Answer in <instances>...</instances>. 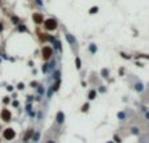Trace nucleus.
<instances>
[{
  "label": "nucleus",
  "mask_w": 149,
  "mask_h": 143,
  "mask_svg": "<svg viewBox=\"0 0 149 143\" xmlns=\"http://www.w3.org/2000/svg\"><path fill=\"white\" fill-rule=\"evenodd\" d=\"M45 28H46L48 30H54L57 28V21L54 18H49V20L45 21Z\"/></svg>",
  "instance_id": "obj_1"
},
{
  "label": "nucleus",
  "mask_w": 149,
  "mask_h": 143,
  "mask_svg": "<svg viewBox=\"0 0 149 143\" xmlns=\"http://www.w3.org/2000/svg\"><path fill=\"white\" fill-rule=\"evenodd\" d=\"M3 135H4L5 139H8V141H11V139L15 138V130L11 129V127H8V129L4 130V133H3Z\"/></svg>",
  "instance_id": "obj_2"
},
{
  "label": "nucleus",
  "mask_w": 149,
  "mask_h": 143,
  "mask_svg": "<svg viewBox=\"0 0 149 143\" xmlns=\"http://www.w3.org/2000/svg\"><path fill=\"white\" fill-rule=\"evenodd\" d=\"M53 54V50H52V47H49V46H44L42 49V56H44V59H49L52 56Z\"/></svg>",
  "instance_id": "obj_3"
},
{
  "label": "nucleus",
  "mask_w": 149,
  "mask_h": 143,
  "mask_svg": "<svg viewBox=\"0 0 149 143\" xmlns=\"http://www.w3.org/2000/svg\"><path fill=\"white\" fill-rule=\"evenodd\" d=\"M1 118L4 119V121H9V119H11V113H9V110L3 109V110H1Z\"/></svg>",
  "instance_id": "obj_4"
},
{
  "label": "nucleus",
  "mask_w": 149,
  "mask_h": 143,
  "mask_svg": "<svg viewBox=\"0 0 149 143\" xmlns=\"http://www.w3.org/2000/svg\"><path fill=\"white\" fill-rule=\"evenodd\" d=\"M33 20L37 22V24H41V22L44 21V17H42V14L41 13H34L33 14Z\"/></svg>",
  "instance_id": "obj_5"
},
{
  "label": "nucleus",
  "mask_w": 149,
  "mask_h": 143,
  "mask_svg": "<svg viewBox=\"0 0 149 143\" xmlns=\"http://www.w3.org/2000/svg\"><path fill=\"white\" fill-rule=\"evenodd\" d=\"M66 38H67V41L73 45V46H74V45H77V41H75V38L71 34H66Z\"/></svg>",
  "instance_id": "obj_6"
},
{
  "label": "nucleus",
  "mask_w": 149,
  "mask_h": 143,
  "mask_svg": "<svg viewBox=\"0 0 149 143\" xmlns=\"http://www.w3.org/2000/svg\"><path fill=\"white\" fill-rule=\"evenodd\" d=\"M57 122H58V123H62L63 122V113L62 112H59L58 114H57Z\"/></svg>",
  "instance_id": "obj_7"
},
{
  "label": "nucleus",
  "mask_w": 149,
  "mask_h": 143,
  "mask_svg": "<svg viewBox=\"0 0 149 143\" xmlns=\"http://www.w3.org/2000/svg\"><path fill=\"white\" fill-rule=\"evenodd\" d=\"M143 89H144V85L141 84V83H137V84H136V91L141 92V91H143Z\"/></svg>",
  "instance_id": "obj_8"
},
{
  "label": "nucleus",
  "mask_w": 149,
  "mask_h": 143,
  "mask_svg": "<svg viewBox=\"0 0 149 143\" xmlns=\"http://www.w3.org/2000/svg\"><path fill=\"white\" fill-rule=\"evenodd\" d=\"M30 135H33V130H29L28 133L25 134V138H24V139H25V141H28V139L30 138Z\"/></svg>",
  "instance_id": "obj_9"
},
{
  "label": "nucleus",
  "mask_w": 149,
  "mask_h": 143,
  "mask_svg": "<svg viewBox=\"0 0 149 143\" xmlns=\"http://www.w3.org/2000/svg\"><path fill=\"white\" fill-rule=\"evenodd\" d=\"M95 96H96V92H95V91H91V92L89 93V97H90L91 100H93V99H95Z\"/></svg>",
  "instance_id": "obj_10"
},
{
  "label": "nucleus",
  "mask_w": 149,
  "mask_h": 143,
  "mask_svg": "<svg viewBox=\"0 0 149 143\" xmlns=\"http://www.w3.org/2000/svg\"><path fill=\"white\" fill-rule=\"evenodd\" d=\"M95 12H98V8H96V7H94V8L90 9V13H95Z\"/></svg>",
  "instance_id": "obj_11"
},
{
  "label": "nucleus",
  "mask_w": 149,
  "mask_h": 143,
  "mask_svg": "<svg viewBox=\"0 0 149 143\" xmlns=\"http://www.w3.org/2000/svg\"><path fill=\"white\" fill-rule=\"evenodd\" d=\"M58 85H59V83H56V84L53 85V89H54V91H57V89H58Z\"/></svg>",
  "instance_id": "obj_12"
},
{
  "label": "nucleus",
  "mask_w": 149,
  "mask_h": 143,
  "mask_svg": "<svg viewBox=\"0 0 149 143\" xmlns=\"http://www.w3.org/2000/svg\"><path fill=\"white\" fill-rule=\"evenodd\" d=\"M77 67L81 68V61H79V58H77Z\"/></svg>",
  "instance_id": "obj_13"
},
{
  "label": "nucleus",
  "mask_w": 149,
  "mask_h": 143,
  "mask_svg": "<svg viewBox=\"0 0 149 143\" xmlns=\"http://www.w3.org/2000/svg\"><path fill=\"white\" fill-rule=\"evenodd\" d=\"M102 74H103V78H107L106 75H108V72H107L106 70H103V71H102Z\"/></svg>",
  "instance_id": "obj_14"
},
{
  "label": "nucleus",
  "mask_w": 149,
  "mask_h": 143,
  "mask_svg": "<svg viewBox=\"0 0 149 143\" xmlns=\"http://www.w3.org/2000/svg\"><path fill=\"white\" fill-rule=\"evenodd\" d=\"M91 51H93V52H95V46H94V45L91 46Z\"/></svg>",
  "instance_id": "obj_15"
},
{
  "label": "nucleus",
  "mask_w": 149,
  "mask_h": 143,
  "mask_svg": "<svg viewBox=\"0 0 149 143\" xmlns=\"http://www.w3.org/2000/svg\"><path fill=\"white\" fill-rule=\"evenodd\" d=\"M143 58H147V59H149V55H141Z\"/></svg>",
  "instance_id": "obj_16"
},
{
  "label": "nucleus",
  "mask_w": 149,
  "mask_h": 143,
  "mask_svg": "<svg viewBox=\"0 0 149 143\" xmlns=\"http://www.w3.org/2000/svg\"><path fill=\"white\" fill-rule=\"evenodd\" d=\"M37 3H38L40 5H42V1H41V0H37Z\"/></svg>",
  "instance_id": "obj_17"
},
{
  "label": "nucleus",
  "mask_w": 149,
  "mask_h": 143,
  "mask_svg": "<svg viewBox=\"0 0 149 143\" xmlns=\"http://www.w3.org/2000/svg\"><path fill=\"white\" fill-rule=\"evenodd\" d=\"M145 116H147V119H149V112H147V114H145Z\"/></svg>",
  "instance_id": "obj_18"
},
{
  "label": "nucleus",
  "mask_w": 149,
  "mask_h": 143,
  "mask_svg": "<svg viewBox=\"0 0 149 143\" xmlns=\"http://www.w3.org/2000/svg\"><path fill=\"white\" fill-rule=\"evenodd\" d=\"M48 143H54V142H52V141H49V142H48Z\"/></svg>",
  "instance_id": "obj_19"
}]
</instances>
